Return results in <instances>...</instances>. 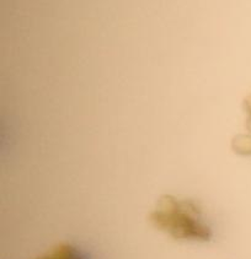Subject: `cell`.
<instances>
[{
  "instance_id": "obj_4",
  "label": "cell",
  "mask_w": 251,
  "mask_h": 259,
  "mask_svg": "<svg viewBox=\"0 0 251 259\" xmlns=\"http://www.w3.org/2000/svg\"><path fill=\"white\" fill-rule=\"evenodd\" d=\"M244 111L246 113V126L251 132V95H249L244 101Z\"/></svg>"
},
{
  "instance_id": "obj_2",
  "label": "cell",
  "mask_w": 251,
  "mask_h": 259,
  "mask_svg": "<svg viewBox=\"0 0 251 259\" xmlns=\"http://www.w3.org/2000/svg\"><path fill=\"white\" fill-rule=\"evenodd\" d=\"M40 259H83V257L77 252L76 248L69 244H59L53 251Z\"/></svg>"
},
{
  "instance_id": "obj_3",
  "label": "cell",
  "mask_w": 251,
  "mask_h": 259,
  "mask_svg": "<svg viewBox=\"0 0 251 259\" xmlns=\"http://www.w3.org/2000/svg\"><path fill=\"white\" fill-rule=\"evenodd\" d=\"M233 148L240 155H251V135H238L233 142Z\"/></svg>"
},
{
  "instance_id": "obj_1",
  "label": "cell",
  "mask_w": 251,
  "mask_h": 259,
  "mask_svg": "<svg viewBox=\"0 0 251 259\" xmlns=\"http://www.w3.org/2000/svg\"><path fill=\"white\" fill-rule=\"evenodd\" d=\"M152 224L175 240L208 241L210 229L202 221L201 210L191 200L164 195L151 212Z\"/></svg>"
}]
</instances>
